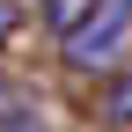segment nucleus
I'll use <instances>...</instances> for the list:
<instances>
[{"instance_id": "obj_1", "label": "nucleus", "mask_w": 132, "mask_h": 132, "mask_svg": "<svg viewBox=\"0 0 132 132\" xmlns=\"http://www.w3.org/2000/svg\"><path fill=\"white\" fill-rule=\"evenodd\" d=\"M125 37H132V0H95L88 22L59 37V52H66V66H81V73H103Z\"/></svg>"}, {"instance_id": "obj_2", "label": "nucleus", "mask_w": 132, "mask_h": 132, "mask_svg": "<svg viewBox=\"0 0 132 132\" xmlns=\"http://www.w3.org/2000/svg\"><path fill=\"white\" fill-rule=\"evenodd\" d=\"M88 7H95V0H44V29H52V37H66V29L88 22Z\"/></svg>"}, {"instance_id": "obj_3", "label": "nucleus", "mask_w": 132, "mask_h": 132, "mask_svg": "<svg viewBox=\"0 0 132 132\" xmlns=\"http://www.w3.org/2000/svg\"><path fill=\"white\" fill-rule=\"evenodd\" d=\"M103 118L110 125H132V66H118V81L103 88Z\"/></svg>"}, {"instance_id": "obj_4", "label": "nucleus", "mask_w": 132, "mask_h": 132, "mask_svg": "<svg viewBox=\"0 0 132 132\" xmlns=\"http://www.w3.org/2000/svg\"><path fill=\"white\" fill-rule=\"evenodd\" d=\"M0 132H52L37 103H0Z\"/></svg>"}, {"instance_id": "obj_5", "label": "nucleus", "mask_w": 132, "mask_h": 132, "mask_svg": "<svg viewBox=\"0 0 132 132\" xmlns=\"http://www.w3.org/2000/svg\"><path fill=\"white\" fill-rule=\"evenodd\" d=\"M7 37H15V7L0 0V44H7Z\"/></svg>"}]
</instances>
